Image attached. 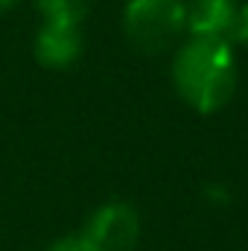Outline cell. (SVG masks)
Segmentation results:
<instances>
[{
  "mask_svg": "<svg viewBox=\"0 0 248 251\" xmlns=\"http://www.w3.org/2000/svg\"><path fill=\"white\" fill-rule=\"evenodd\" d=\"M173 85L198 114L225 108L237 91V47L225 38L187 35L173 56Z\"/></svg>",
  "mask_w": 248,
  "mask_h": 251,
  "instance_id": "6da1fadb",
  "label": "cell"
},
{
  "mask_svg": "<svg viewBox=\"0 0 248 251\" xmlns=\"http://www.w3.org/2000/svg\"><path fill=\"white\" fill-rule=\"evenodd\" d=\"M237 9L240 0H187V35H210L228 41Z\"/></svg>",
  "mask_w": 248,
  "mask_h": 251,
  "instance_id": "5b68a950",
  "label": "cell"
},
{
  "mask_svg": "<svg viewBox=\"0 0 248 251\" xmlns=\"http://www.w3.org/2000/svg\"><path fill=\"white\" fill-rule=\"evenodd\" d=\"M44 251H97V249H94V246L82 237V231H79V234H67V237L53 240Z\"/></svg>",
  "mask_w": 248,
  "mask_h": 251,
  "instance_id": "ba28073f",
  "label": "cell"
},
{
  "mask_svg": "<svg viewBox=\"0 0 248 251\" xmlns=\"http://www.w3.org/2000/svg\"><path fill=\"white\" fill-rule=\"evenodd\" d=\"M82 44H85L82 29L41 24L35 35V59L50 70H64L82 56Z\"/></svg>",
  "mask_w": 248,
  "mask_h": 251,
  "instance_id": "277c9868",
  "label": "cell"
},
{
  "mask_svg": "<svg viewBox=\"0 0 248 251\" xmlns=\"http://www.w3.org/2000/svg\"><path fill=\"white\" fill-rule=\"evenodd\" d=\"M35 6L41 12V24L73 26V29H82L91 12V0H35Z\"/></svg>",
  "mask_w": 248,
  "mask_h": 251,
  "instance_id": "8992f818",
  "label": "cell"
},
{
  "mask_svg": "<svg viewBox=\"0 0 248 251\" xmlns=\"http://www.w3.org/2000/svg\"><path fill=\"white\" fill-rule=\"evenodd\" d=\"M228 44H234V47L248 44V3L246 0H240V9H237L234 26H231V35H228Z\"/></svg>",
  "mask_w": 248,
  "mask_h": 251,
  "instance_id": "52a82bcc",
  "label": "cell"
},
{
  "mask_svg": "<svg viewBox=\"0 0 248 251\" xmlns=\"http://www.w3.org/2000/svg\"><path fill=\"white\" fill-rule=\"evenodd\" d=\"M18 0H0V12H6V9H12Z\"/></svg>",
  "mask_w": 248,
  "mask_h": 251,
  "instance_id": "9c48e42d",
  "label": "cell"
},
{
  "mask_svg": "<svg viewBox=\"0 0 248 251\" xmlns=\"http://www.w3.org/2000/svg\"><path fill=\"white\" fill-rule=\"evenodd\" d=\"M140 231L143 225L137 207L120 199H111L88 216L82 237L97 251H137Z\"/></svg>",
  "mask_w": 248,
  "mask_h": 251,
  "instance_id": "3957f363",
  "label": "cell"
},
{
  "mask_svg": "<svg viewBox=\"0 0 248 251\" xmlns=\"http://www.w3.org/2000/svg\"><path fill=\"white\" fill-rule=\"evenodd\" d=\"M123 32L140 53L173 50L187 35V0H125Z\"/></svg>",
  "mask_w": 248,
  "mask_h": 251,
  "instance_id": "7a4b0ae2",
  "label": "cell"
}]
</instances>
